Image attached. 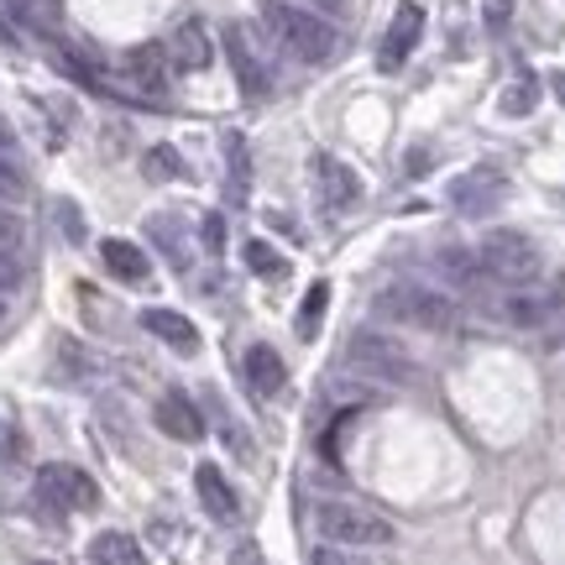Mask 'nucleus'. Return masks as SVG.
Instances as JSON below:
<instances>
[{"label":"nucleus","instance_id":"1","mask_svg":"<svg viewBox=\"0 0 565 565\" xmlns=\"http://www.w3.org/2000/svg\"><path fill=\"white\" fill-rule=\"evenodd\" d=\"M257 11H263L267 42H273L278 53H288L294 63H330L335 58L341 32L330 26V17L309 11V6H299V0H263Z\"/></svg>","mask_w":565,"mask_h":565},{"label":"nucleus","instance_id":"2","mask_svg":"<svg viewBox=\"0 0 565 565\" xmlns=\"http://www.w3.org/2000/svg\"><path fill=\"white\" fill-rule=\"evenodd\" d=\"M372 315L393 324H408V330H429V335H445L450 324L461 320V309L450 294L429 288V282H387L383 294L372 299Z\"/></svg>","mask_w":565,"mask_h":565},{"label":"nucleus","instance_id":"3","mask_svg":"<svg viewBox=\"0 0 565 565\" xmlns=\"http://www.w3.org/2000/svg\"><path fill=\"white\" fill-rule=\"evenodd\" d=\"M315 529L341 550L393 545V524H387L383 513H377V508H362V503H345V498H320V503H315Z\"/></svg>","mask_w":565,"mask_h":565},{"label":"nucleus","instance_id":"4","mask_svg":"<svg viewBox=\"0 0 565 565\" xmlns=\"http://www.w3.org/2000/svg\"><path fill=\"white\" fill-rule=\"evenodd\" d=\"M345 362H351V372H362V377H372V383H408L414 377V356L404 351V341H393L387 330H351L345 335Z\"/></svg>","mask_w":565,"mask_h":565},{"label":"nucleus","instance_id":"5","mask_svg":"<svg viewBox=\"0 0 565 565\" xmlns=\"http://www.w3.org/2000/svg\"><path fill=\"white\" fill-rule=\"evenodd\" d=\"M477 263H482L487 278H498L503 288H513V282H534V278H540L545 257H540V246L529 242L524 231H508V225H498V231H487V236H482V246H477Z\"/></svg>","mask_w":565,"mask_h":565},{"label":"nucleus","instance_id":"6","mask_svg":"<svg viewBox=\"0 0 565 565\" xmlns=\"http://www.w3.org/2000/svg\"><path fill=\"white\" fill-rule=\"evenodd\" d=\"M38 503L47 508V513H84V508L100 503V487H95V477L79 471V466L47 461L38 471Z\"/></svg>","mask_w":565,"mask_h":565},{"label":"nucleus","instance_id":"7","mask_svg":"<svg viewBox=\"0 0 565 565\" xmlns=\"http://www.w3.org/2000/svg\"><path fill=\"white\" fill-rule=\"evenodd\" d=\"M225 58H231V74H236L246 100H263L267 89H273V63L263 58V47H257V38H252V26H242V21L225 26Z\"/></svg>","mask_w":565,"mask_h":565},{"label":"nucleus","instance_id":"8","mask_svg":"<svg viewBox=\"0 0 565 565\" xmlns=\"http://www.w3.org/2000/svg\"><path fill=\"white\" fill-rule=\"evenodd\" d=\"M555 309H561V294H550L540 282H513V288H503L492 299V315L503 324H513V330H534V324L555 320Z\"/></svg>","mask_w":565,"mask_h":565},{"label":"nucleus","instance_id":"9","mask_svg":"<svg viewBox=\"0 0 565 565\" xmlns=\"http://www.w3.org/2000/svg\"><path fill=\"white\" fill-rule=\"evenodd\" d=\"M309 179H315V194H320V204L330 215H345L351 204L362 200V173H356L351 162L330 158V152H315V158H309Z\"/></svg>","mask_w":565,"mask_h":565},{"label":"nucleus","instance_id":"10","mask_svg":"<svg viewBox=\"0 0 565 565\" xmlns=\"http://www.w3.org/2000/svg\"><path fill=\"white\" fill-rule=\"evenodd\" d=\"M503 194H508V179L498 168H471L461 179H450V189H445L450 210H456V215H471V221H482L487 210H498Z\"/></svg>","mask_w":565,"mask_h":565},{"label":"nucleus","instance_id":"11","mask_svg":"<svg viewBox=\"0 0 565 565\" xmlns=\"http://www.w3.org/2000/svg\"><path fill=\"white\" fill-rule=\"evenodd\" d=\"M424 38V6L419 0H404L398 11H393V21H387V32H383V47H377V68L383 74H398L408 63V53L419 47Z\"/></svg>","mask_w":565,"mask_h":565},{"label":"nucleus","instance_id":"12","mask_svg":"<svg viewBox=\"0 0 565 565\" xmlns=\"http://www.w3.org/2000/svg\"><path fill=\"white\" fill-rule=\"evenodd\" d=\"M168 53L162 47H131L126 53V95L131 100H162L168 95Z\"/></svg>","mask_w":565,"mask_h":565},{"label":"nucleus","instance_id":"13","mask_svg":"<svg viewBox=\"0 0 565 565\" xmlns=\"http://www.w3.org/2000/svg\"><path fill=\"white\" fill-rule=\"evenodd\" d=\"M152 419H158V429L168 435V440H179V445H194L204 435V414H200V404L189 398V393H162L158 398V408H152Z\"/></svg>","mask_w":565,"mask_h":565},{"label":"nucleus","instance_id":"14","mask_svg":"<svg viewBox=\"0 0 565 565\" xmlns=\"http://www.w3.org/2000/svg\"><path fill=\"white\" fill-rule=\"evenodd\" d=\"M162 53H168V63H173L179 74H200V68L215 63V42H210V32H204V21H179Z\"/></svg>","mask_w":565,"mask_h":565},{"label":"nucleus","instance_id":"15","mask_svg":"<svg viewBox=\"0 0 565 565\" xmlns=\"http://www.w3.org/2000/svg\"><path fill=\"white\" fill-rule=\"evenodd\" d=\"M100 263H105V273H110L116 282H126V288H141V282L152 278V263H147V252H141L137 242H121V236L100 242Z\"/></svg>","mask_w":565,"mask_h":565},{"label":"nucleus","instance_id":"16","mask_svg":"<svg viewBox=\"0 0 565 565\" xmlns=\"http://www.w3.org/2000/svg\"><path fill=\"white\" fill-rule=\"evenodd\" d=\"M194 492H200V503L210 519H221V524H236V513H242V503H236V487L221 477V466L204 461L200 471H194Z\"/></svg>","mask_w":565,"mask_h":565},{"label":"nucleus","instance_id":"17","mask_svg":"<svg viewBox=\"0 0 565 565\" xmlns=\"http://www.w3.org/2000/svg\"><path fill=\"white\" fill-rule=\"evenodd\" d=\"M242 372H246V387H252L257 398H273V393L288 383V366H282V356L273 351V345H252Z\"/></svg>","mask_w":565,"mask_h":565},{"label":"nucleus","instance_id":"18","mask_svg":"<svg viewBox=\"0 0 565 565\" xmlns=\"http://www.w3.org/2000/svg\"><path fill=\"white\" fill-rule=\"evenodd\" d=\"M141 330L158 335L162 345H173V351H200V330H194V320H183L179 309H147Z\"/></svg>","mask_w":565,"mask_h":565},{"label":"nucleus","instance_id":"19","mask_svg":"<svg viewBox=\"0 0 565 565\" xmlns=\"http://www.w3.org/2000/svg\"><path fill=\"white\" fill-rule=\"evenodd\" d=\"M435 267H440V278L450 282V288H461V294H471V288H482V263H477V252H466V246H435Z\"/></svg>","mask_w":565,"mask_h":565},{"label":"nucleus","instance_id":"20","mask_svg":"<svg viewBox=\"0 0 565 565\" xmlns=\"http://www.w3.org/2000/svg\"><path fill=\"white\" fill-rule=\"evenodd\" d=\"M89 565H147L141 561V545L121 529H105L89 540Z\"/></svg>","mask_w":565,"mask_h":565},{"label":"nucleus","instance_id":"21","mask_svg":"<svg viewBox=\"0 0 565 565\" xmlns=\"http://www.w3.org/2000/svg\"><path fill=\"white\" fill-rule=\"evenodd\" d=\"M534 105H540V79H534V74H519V79L498 95V116H508V121H524Z\"/></svg>","mask_w":565,"mask_h":565},{"label":"nucleus","instance_id":"22","mask_svg":"<svg viewBox=\"0 0 565 565\" xmlns=\"http://www.w3.org/2000/svg\"><path fill=\"white\" fill-rule=\"evenodd\" d=\"M324 309H330V282H315V288L303 294V303H299V320H294V330H299V341H315V335H320Z\"/></svg>","mask_w":565,"mask_h":565},{"label":"nucleus","instance_id":"23","mask_svg":"<svg viewBox=\"0 0 565 565\" xmlns=\"http://www.w3.org/2000/svg\"><path fill=\"white\" fill-rule=\"evenodd\" d=\"M32 194V179H26V168H21L6 147H0V204H21Z\"/></svg>","mask_w":565,"mask_h":565},{"label":"nucleus","instance_id":"24","mask_svg":"<svg viewBox=\"0 0 565 565\" xmlns=\"http://www.w3.org/2000/svg\"><path fill=\"white\" fill-rule=\"evenodd\" d=\"M147 236L158 242V252L168 263H183V257H189V252H183V231L173 215H152V221H147Z\"/></svg>","mask_w":565,"mask_h":565},{"label":"nucleus","instance_id":"25","mask_svg":"<svg viewBox=\"0 0 565 565\" xmlns=\"http://www.w3.org/2000/svg\"><path fill=\"white\" fill-rule=\"evenodd\" d=\"M246 267L263 278H288V257H278L267 242H246Z\"/></svg>","mask_w":565,"mask_h":565},{"label":"nucleus","instance_id":"26","mask_svg":"<svg viewBox=\"0 0 565 565\" xmlns=\"http://www.w3.org/2000/svg\"><path fill=\"white\" fill-rule=\"evenodd\" d=\"M141 173H147V179H183V158L173 147H152V152L141 158Z\"/></svg>","mask_w":565,"mask_h":565},{"label":"nucleus","instance_id":"27","mask_svg":"<svg viewBox=\"0 0 565 565\" xmlns=\"http://www.w3.org/2000/svg\"><path fill=\"white\" fill-rule=\"evenodd\" d=\"M53 221H58L63 242H74V246L84 242V215H79V204H74V200H58V204H53Z\"/></svg>","mask_w":565,"mask_h":565},{"label":"nucleus","instance_id":"28","mask_svg":"<svg viewBox=\"0 0 565 565\" xmlns=\"http://www.w3.org/2000/svg\"><path fill=\"white\" fill-rule=\"evenodd\" d=\"M225 162H231V189H236V200H246V141L242 137L225 141Z\"/></svg>","mask_w":565,"mask_h":565},{"label":"nucleus","instance_id":"29","mask_svg":"<svg viewBox=\"0 0 565 565\" xmlns=\"http://www.w3.org/2000/svg\"><path fill=\"white\" fill-rule=\"evenodd\" d=\"M513 21V0H482V26L487 32H503Z\"/></svg>","mask_w":565,"mask_h":565},{"label":"nucleus","instance_id":"30","mask_svg":"<svg viewBox=\"0 0 565 565\" xmlns=\"http://www.w3.org/2000/svg\"><path fill=\"white\" fill-rule=\"evenodd\" d=\"M21 278H26V273H21L17 252H6V246H0V294H17Z\"/></svg>","mask_w":565,"mask_h":565},{"label":"nucleus","instance_id":"31","mask_svg":"<svg viewBox=\"0 0 565 565\" xmlns=\"http://www.w3.org/2000/svg\"><path fill=\"white\" fill-rule=\"evenodd\" d=\"M200 231H204V236H200L204 252H225V221H221V215H204Z\"/></svg>","mask_w":565,"mask_h":565},{"label":"nucleus","instance_id":"32","mask_svg":"<svg viewBox=\"0 0 565 565\" xmlns=\"http://www.w3.org/2000/svg\"><path fill=\"white\" fill-rule=\"evenodd\" d=\"M17 461H21V435L0 419V466H17Z\"/></svg>","mask_w":565,"mask_h":565},{"label":"nucleus","instance_id":"33","mask_svg":"<svg viewBox=\"0 0 565 565\" xmlns=\"http://www.w3.org/2000/svg\"><path fill=\"white\" fill-rule=\"evenodd\" d=\"M309 565H366L362 555H351V550H341V545H324V550H315V561Z\"/></svg>","mask_w":565,"mask_h":565},{"label":"nucleus","instance_id":"34","mask_svg":"<svg viewBox=\"0 0 565 565\" xmlns=\"http://www.w3.org/2000/svg\"><path fill=\"white\" fill-rule=\"evenodd\" d=\"M231 565H267L263 561V545H257V540H236V550H231Z\"/></svg>","mask_w":565,"mask_h":565},{"label":"nucleus","instance_id":"35","mask_svg":"<svg viewBox=\"0 0 565 565\" xmlns=\"http://www.w3.org/2000/svg\"><path fill=\"white\" fill-rule=\"evenodd\" d=\"M21 236H26V231H21L17 215H0V246L11 252V246H21Z\"/></svg>","mask_w":565,"mask_h":565},{"label":"nucleus","instance_id":"36","mask_svg":"<svg viewBox=\"0 0 565 565\" xmlns=\"http://www.w3.org/2000/svg\"><path fill=\"white\" fill-rule=\"evenodd\" d=\"M299 6L320 11V17H345V11H351V0H299Z\"/></svg>","mask_w":565,"mask_h":565},{"label":"nucleus","instance_id":"37","mask_svg":"<svg viewBox=\"0 0 565 565\" xmlns=\"http://www.w3.org/2000/svg\"><path fill=\"white\" fill-rule=\"evenodd\" d=\"M550 89H555V100L565 105V68H561V74H550Z\"/></svg>","mask_w":565,"mask_h":565},{"label":"nucleus","instance_id":"38","mask_svg":"<svg viewBox=\"0 0 565 565\" xmlns=\"http://www.w3.org/2000/svg\"><path fill=\"white\" fill-rule=\"evenodd\" d=\"M0 147H11V126L0 121Z\"/></svg>","mask_w":565,"mask_h":565}]
</instances>
